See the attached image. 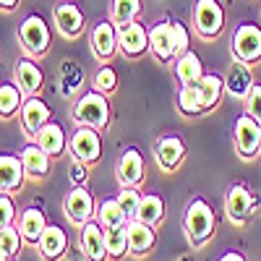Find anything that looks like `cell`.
Instances as JSON below:
<instances>
[{
	"mask_svg": "<svg viewBox=\"0 0 261 261\" xmlns=\"http://www.w3.org/2000/svg\"><path fill=\"white\" fill-rule=\"evenodd\" d=\"M50 42H53L50 27H47V21L42 18L39 13H32V16H27L24 21H21V27H18V45L24 47L27 58L47 55Z\"/></svg>",
	"mask_w": 261,
	"mask_h": 261,
	"instance_id": "cell-3",
	"label": "cell"
},
{
	"mask_svg": "<svg viewBox=\"0 0 261 261\" xmlns=\"http://www.w3.org/2000/svg\"><path fill=\"white\" fill-rule=\"evenodd\" d=\"M58 84H60V94L63 97H71L81 89V84H84V68H81V63L79 60H63L60 65V76H58Z\"/></svg>",
	"mask_w": 261,
	"mask_h": 261,
	"instance_id": "cell-28",
	"label": "cell"
},
{
	"mask_svg": "<svg viewBox=\"0 0 261 261\" xmlns=\"http://www.w3.org/2000/svg\"><path fill=\"white\" fill-rule=\"evenodd\" d=\"M175 76L183 86H196L206 73H204V65H201V58L196 55L193 50H188L186 55H180L175 60Z\"/></svg>",
	"mask_w": 261,
	"mask_h": 261,
	"instance_id": "cell-27",
	"label": "cell"
},
{
	"mask_svg": "<svg viewBox=\"0 0 261 261\" xmlns=\"http://www.w3.org/2000/svg\"><path fill=\"white\" fill-rule=\"evenodd\" d=\"M136 220L144 222V225H149V227H157V225L165 220V201H162V196H157V193L144 196Z\"/></svg>",
	"mask_w": 261,
	"mask_h": 261,
	"instance_id": "cell-31",
	"label": "cell"
},
{
	"mask_svg": "<svg viewBox=\"0 0 261 261\" xmlns=\"http://www.w3.org/2000/svg\"><path fill=\"white\" fill-rule=\"evenodd\" d=\"M178 261H193V256H180Z\"/></svg>",
	"mask_w": 261,
	"mask_h": 261,
	"instance_id": "cell-45",
	"label": "cell"
},
{
	"mask_svg": "<svg viewBox=\"0 0 261 261\" xmlns=\"http://www.w3.org/2000/svg\"><path fill=\"white\" fill-rule=\"evenodd\" d=\"M220 261H246V256H243V253H238V251H230V253H225Z\"/></svg>",
	"mask_w": 261,
	"mask_h": 261,
	"instance_id": "cell-42",
	"label": "cell"
},
{
	"mask_svg": "<svg viewBox=\"0 0 261 261\" xmlns=\"http://www.w3.org/2000/svg\"><path fill=\"white\" fill-rule=\"evenodd\" d=\"M21 246H24V235L18 232L16 225H6L0 227V256L6 258H16Z\"/></svg>",
	"mask_w": 261,
	"mask_h": 261,
	"instance_id": "cell-32",
	"label": "cell"
},
{
	"mask_svg": "<svg viewBox=\"0 0 261 261\" xmlns=\"http://www.w3.org/2000/svg\"><path fill=\"white\" fill-rule=\"evenodd\" d=\"M34 144L45 149L50 157H60L63 151H65V146H68L71 141H68V136H65L63 125L55 123V120H50L47 125H42V130L34 136Z\"/></svg>",
	"mask_w": 261,
	"mask_h": 261,
	"instance_id": "cell-24",
	"label": "cell"
},
{
	"mask_svg": "<svg viewBox=\"0 0 261 261\" xmlns=\"http://www.w3.org/2000/svg\"><path fill=\"white\" fill-rule=\"evenodd\" d=\"M24 178H27V170L21 154L0 157V188H3V193H18L24 188Z\"/></svg>",
	"mask_w": 261,
	"mask_h": 261,
	"instance_id": "cell-20",
	"label": "cell"
},
{
	"mask_svg": "<svg viewBox=\"0 0 261 261\" xmlns=\"http://www.w3.org/2000/svg\"><path fill=\"white\" fill-rule=\"evenodd\" d=\"M193 29L201 39H214L225 29V8L220 0H196L193 6Z\"/></svg>",
	"mask_w": 261,
	"mask_h": 261,
	"instance_id": "cell-4",
	"label": "cell"
},
{
	"mask_svg": "<svg viewBox=\"0 0 261 261\" xmlns=\"http://www.w3.org/2000/svg\"><path fill=\"white\" fill-rule=\"evenodd\" d=\"M149 50L154 53L160 63L178 60V45H175V32H172V21H157L149 32Z\"/></svg>",
	"mask_w": 261,
	"mask_h": 261,
	"instance_id": "cell-9",
	"label": "cell"
},
{
	"mask_svg": "<svg viewBox=\"0 0 261 261\" xmlns=\"http://www.w3.org/2000/svg\"><path fill=\"white\" fill-rule=\"evenodd\" d=\"M71 154L73 160H81L86 165H94L102 157V139H99V130L94 128H86L79 125L71 136Z\"/></svg>",
	"mask_w": 261,
	"mask_h": 261,
	"instance_id": "cell-10",
	"label": "cell"
},
{
	"mask_svg": "<svg viewBox=\"0 0 261 261\" xmlns=\"http://www.w3.org/2000/svg\"><path fill=\"white\" fill-rule=\"evenodd\" d=\"M97 220L105 230H118V227H125L128 225V217L125 212L120 209L118 199H105L99 206H97Z\"/></svg>",
	"mask_w": 261,
	"mask_h": 261,
	"instance_id": "cell-29",
	"label": "cell"
},
{
	"mask_svg": "<svg viewBox=\"0 0 261 261\" xmlns=\"http://www.w3.org/2000/svg\"><path fill=\"white\" fill-rule=\"evenodd\" d=\"M235 149L243 160H253L256 154H261V123H256L246 113L235 120Z\"/></svg>",
	"mask_w": 261,
	"mask_h": 261,
	"instance_id": "cell-8",
	"label": "cell"
},
{
	"mask_svg": "<svg viewBox=\"0 0 261 261\" xmlns=\"http://www.w3.org/2000/svg\"><path fill=\"white\" fill-rule=\"evenodd\" d=\"M232 58L235 60H243L248 65L261 60V27L256 24H243L238 27L232 34Z\"/></svg>",
	"mask_w": 261,
	"mask_h": 261,
	"instance_id": "cell-6",
	"label": "cell"
},
{
	"mask_svg": "<svg viewBox=\"0 0 261 261\" xmlns=\"http://www.w3.org/2000/svg\"><path fill=\"white\" fill-rule=\"evenodd\" d=\"M222 92H225V79H220L217 73H206L199 84H196V94H199L201 110H204V113H209L212 107L220 105Z\"/></svg>",
	"mask_w": 261,
	"mask_h": 261,
	"instance_id": "cell-26",
	"label": "cell"
},
{
	"mask_svg": "<svg viewBox=\"0 0 261 261\" xmlns=\"http://www.w3.org/2000/svg\"><path fill=\"white\" fill-rule=\"evenodd\" d=\"M246 115H251L256 123H261V84H253L251 94L246 97Z\"/></svg>",
	"mask_w": 261,
	"mask_h": 261,
	"instance_id": "cell-38",
	"label": "cell"
},
{
	"mask_svg": "<svg viewBox=\"0 0 261 261\" xmlns=\"http://www.w3.org/2000/svg\"><path fill=\"white\" fill-rule=\"evenodd\" d=\"M258 204H261V199L243 183L230 186L227 193H225V212L230 217V222H235V225H246L253 217Z\"/></svg>",
	"mask_w": 261,
	"mask_h": 261,
	"instance_id": "cell-5",
	"label": "cell"
},
{
	"mask_svg": "<svg viewBox=\"0 0 261 261\" xmlns=\"http://www.w3.org/2000/svg\"><path fill=\"white\" fill-rule=\"evenodd\" d=\"M89 167H92V165H86V162H81V160H73V162H71L68 175H71L73 186H84L86 180H89Z\"/></svg>",
	"mask_w": 261,
	"mask_h": 261,
	"instance_id": "cell-40",
	"label": "cell"
},
{
	"mask_svg": "<svg viewBox=\"0 0 261 261\" xmlns=\"http://www.w3.org/2000/svg\"><path fill=\"white\" fill-rule=\"evenodd\" d=\"M21 125H24V134L29 136H37L42 125H47L50 118H53V110H50V105L45 99H39L37 94L34 97H27L24 107H21Z\"/></svg>",
	"mask_w": 261,
	"mask_h": 261,
	"instance_id": "cell-13",
	"label": "cell"
},
{
	"mask_svg": "<svg viewBox=\"0 0 261 261\" xmlns=\"http://www.w3.org/2000/svg\"><path fill=\"white\" fill-rule=\"evenodd\" d=\"M16 6H18V0H0V8H3L6 13L16 11Z\"/></svg>",
	"mask_w": 261,
	"mask_h": 261,
	"instance_id": "cell-43",
	"label": "cell"
},
{
	"mask_svg": "<svg viewBox=\"0 0 261 261\" xmlns=\"http://www.w3.org/2000/svg\"><path fill=\"white\" fill-rule=\"evenodd\" d=\"M146 178V162L141 157V151L136 146L123 149V154L118 160V180L123 188H139Z\"/></svg>",
	"mask_w": 261,
	"mask_h": 261,
	"instance_id": "cell-11",
	"label": "cell"
},
{
	"mask_svg": "<svg viewBox=\"0 0 261 261\" xmlns=\"http://www.w3.org/2000/svg\"><path fill=\"white\" fill-rule=\"evenodd\" d=\"M63 212H65V217H68L73 225L84 227L86 222H92L94 214H97V209H94V196L86 191L84 186H76V188H71L68 193H65Z\"/></svg>",
	"mask_w": 261,
	"mask_h": 261,
	"instance_id": "cell-7",
	"label": "cell"
},
{
	"mask_svg": "<svg viewBox=\"0 0 261 261\" xmlns=\"http://www.w3.org/2000/svg\"><path fill=\"white\" fill-rule=\"evenodd\" d=\"M154 160L162 172H175L186 160V144L178 136H162L154 146Z\"/></svg>",
	"mask_w": 261,
	"mask_h": 261,
	"instance_id": "cell-16",
	"label": "cell"
},
{
	"mask_svg": "<svg viewBox=\"0 0 261 261\" xmlns=\"http://www.w3.org/2000/svg\"><path fill=\"white\" fill-rule=\"evenodd\" d=\"M183 230H186L188 243L196 246V248H201V246H206L212 241V235L217 230V217H214V209L209 206L206 199H193L186 206Z\"/></svg>",
	"mask_w": 261,
	"mask_h": 261,
	"instance_id": "cell-1",
	"label": "cell"
},
{
	"mask_svg": "<svg viewBox=\"0 0 261 261\" xmlns=\"http://www.w3.org/2000/svg\"><path fill=\"white\" fill-rule=\"evenodd\" d=\"M253 89V71L243 60H232L230 71L225 76V92H230L235 99H246Z\"/></svg>",
	"mask_w": 261,
	"mask_h": 261,
	"instance_id": "cell-21",
	"label": "cell"
},
{
	"mask_svg": "<svg viewBox=\"0 0 261 261\" xmlns=\"http://www.w3.org/2000/svg\"><path fill=\"white\" fill-rule=\"evenodd\" d=\"M92 47H94V55L99 60H110L120 47L118 24H113V21H99L92 29Z\"/></svg>",
	"mask_w": 261,
	"mask_h": 261,
	"instance_id": "cell-17",
	"label": "cell"
},
{
	"mask_svg": "<svg viewBox=\"0 0 261 261\" xmlns=\"http://www.w3.org/2000/svg\"><path fill=\"white\" fill-rule=\"evenodd\" d=\"M21 160H24V170H27V178L42 180L50 175V154L42 146L37 144H27L21 149Z\"/></svg>",
	"mask_w": 261,
	"mask_h": 261,
	"instance_id": "cell-25",
	"label": "cell"
},
{
	"mask_svg": "<svg viewBox=\"0 0 261 261\" xmlns=\"http://www.w3.org/2000/svg\"><path fill=\"white\" fill-rule=\"evenodd\" d=\"M141 13V0H113V24L123 27L136 21V16Z\"/></svg>",
	"mask_w": 261,
	"mask_h": 261,
	"instance_id": "cell-33",
	"label": "cell"
},
{
	"mask_svg": "<svg viewBox=\"0 0 261 261\" xmlns=\"http://www.w3.org/2000/svg\"><path fill=\"white\" fill-rule=\"evenodd\" d=\"M178 107L183 115H201V102H199V94H196V86H183L180 94H178Z\"/></svg>",
	"mask_w": 261,
	"mask_h": 261,
	"instance_id": "cell-37",
	"label": "cell"
},
{
	"mask_svg": "<svg viewBox=\"0 0 261 261\" xmlns=\"http://www.w3.org/2000/svg\"><path fill=\"white\" fill-rule=\"evenodd\" d=\"M0 227H6V225H13L16 222V204L11 199V193H3L0 196Z\"/></svg>",
	"mask_w": 261,
	"mask_h": 261,
	"instance_id": "cell-39",
	"label": "cell"
},
{
	"mask_svg": "<svg viewBox=\"0 0 261 261\" xmlns=\"http://www.w3.org/2000/svg\"><path fill=\"white\" fill-rule=\"evenodd\" d=\"M47 225H50L47 217L42 214L39 209H34V206L24 209V212L18 214V220H16L18 232L24 235V243H29V246H37V243H39V238L45 235Z\"/></svg>",
	"mask_w": 261,
	"mask_h": 261,
	"instance_id": "cell-22",
	"label": "cell"
},
{
	"mask_svg": "<svg viewBox=\"0 0 261 261\" xmlns=\"http://www.w3.org/2000/svg\"><path fill=\"white\" fill-rule=\"evenodd\" d=\"M172 32H175V45H178V58H180V55H186V53H188L191 34H188V29L180 24V21H175V18H172Z\"/></svg>",
	"mask_w": 261,
	"mask_h": 261,
	"instance_id": "cell-41",
	"label": "cell"
},
{
	"mask_svg": "<svg viewBox=\"0 0 261 261\" xmlns=\"http://www.w3.org/2000/svg\"><path fill=\"white\" fill-rule=\"evenodd\" d=\"M68 261H89L84 253H68Z\"/></svg>",
	"mask_w": 261,
	"mask_h": 261,
	"instance_id": "cell-44",
	"label": "cell"
},
{
	"mask_svg": "<svg viewBox=\"0 0 261 261\" xmlns=\"http://www.w3.org/2000/svg\"><path fill=\"white\" fill-rule=\"evenodd\" d=\"M105 238H107V253H110V258H123L128 253V232H125V227L105 230Z\"/></svg>",
	"mask_w": 261,
	"mask_h": 261,
	"instance_id": "cell-36",
	"label": "cell"
},
{
	"mask_svg": "<svg viewBox=\"0 0 261 261\" xmlns=\"http://www.w3.org/2000/svg\"><path fill=\"white\" fill-rule=\"evenodd\" d=\"M42 81H45V76H42L39 65L32 58H18L16 60V65H13V84L27 97H34L42 89Z\"/></svg>",
	"mask_w": 261,
	"mask_h": 261,
	"instance_id": "cell-18",
	"label": "cell"
},
{
	"mask_svg": "<svg viewBox=\"0 0 261 261\" xmlns=\"http://www.w3.org/2000/svg\"><path fill=\"white\" fill-rule=\"evenodd\" d=\"M24 97L27 94L21 92L16 84H3L0 86V118L8 120L16 113H21V107H24V102H27Z\"/></svg>",
	"mask_w": 261,
	"mask_h": 261,
	"instance_id": "cell-30",
	"label": "cell"
},
{
	"mask_svg": "<svg viewBox=\"0 0 261 261\" xmlns=\"http://www.w3.org/2000/svg\"><path fill=\"white\" fill-rule=\"evenodd\" d=\"M53 21H55L58 32H60L63 37H68V39L79 37V34L84 32V27H86L81 8H79L76 3H71V0H63V3H58V6L53 8Z\"/></svg>",
	"mask_w": 261,
	"mask_h": 261,
	"instance_id": "cell-12",
	"label": "cell"
},
{
	"mask_svg": "<svg viewBox=\"0 0 261 261\" xmlns=\"http://www.w3.org/2000/svg\"><path fill=\"white\" fill-rule=\"evenodd\" d=\"M73 120L76 125H86L94 130H105L110 123V99L102 92H86L73 105Z\"/></svg>",
	"mask_w": 261,
	"mask_h": 261,
	"instance_id": "cell-2",
	"label": "cell"
},
{
	"mask_svg": "<svg viewBox=\"0 0 261 261\" xmlns=\"http://www.w3.org/2000/svg\"><path fill=\"white\" fill-rule=\"evenodd\" d=\"M125 232H128V253H134V256H146L157 243L154 227H149L139 220H130L125 225Z\"/></svg>",
	"mask_w": 261,
	"mask_h": 261,
	"instance_id": "cell-23",
	"label": "cell"
},
{
	"mask_svg": "<svg viewBox=\"0 0 261 261\" xmlns=\"http://www.w3.org/2000/svg\"><path fill=\"white\" fill-rule=\"evenodd\" d=\"M115 199H118L120 209L125 212L128 222L136 220V217H139V206H141V199H144V196L139 193V188H120V193L115 196Z\"/></svg>",
	"mask_w": 261,
	"mask_h": 261,
	"instance_id": "cell-34",
	"label": "cell"
},
{
	"mask_svg": "<svg viewBox=\"0 0 261 261\" xmlns=\"http://www.w3.org/2000/svg\"><path fill=\"white\" fill-rule=\"evenodd\" d=\"M92 89L102 92V94H113L118 89V73L110 68V65H99L94 79H92Z\"/></svg>",
	"mask_w": 261,
	"mask_h": 261,
	"instance_id": "cell-35",
	"label": "cell"
},
{
	"mask_svg": "<svg viewBox=\"0 0 261 261\" xmlns=\"http://www.w3.org/2000/svg\"><path fill=\"white\" fill-rule=\"evenodd\" d=\"M68 248H71L68 235H65V230L60 225H47L45 235H42L39 243H37V251L45 261H60L65 253H68Z\"/></svg>",
	"mask_w": 261,
	"mask_h": 261,
	"instance_id": "cell-19",
	"label": "cell"
},
{
	"mask_svg": "<svg viewBox=\"0 0 261 261\" xmlns=\"http://www.w3.org/2000/svg\"><path fill=\"white\" fill-rule=\"evenodd\" d=\"M0 261H16V258H6V256H0Z\"/></svg>",
	"mask_w": 261,
	"mask_h": 261,
	"instance_id": "cell-46",
	"label": "cell"
},
{
	"mask_svg": "<svg viewBox=\"0 0 261 261\" xmlns=\"http://www.w3.org/2000/svg\"><path fill=\"white\" fill-rule=\"evenodd\" d=\"M81 253L89 261H107V238L99 220H92L81 227Z\"/></svg>",
	"mask_w": 261,
	"mask_h": 261,
	"instance_id": "cell-14",
	"label": "cell"
},
{
	"mask_svg": "<svg viewBox=\"0 0 261 261\" xmlns=\"http://www.w3.org/2000/svg\"><path fill=\"white\" fill-rule=\"evenodd\" d=\"M118 37H120V50L125 58H139L149 50V29L139 21L118 27Z\"/></svg>",
	"mask_w": 261,
	"mask_h": 261,
	"instance_id": "cell-15",
	"label": "cell"
}]
</instances>
